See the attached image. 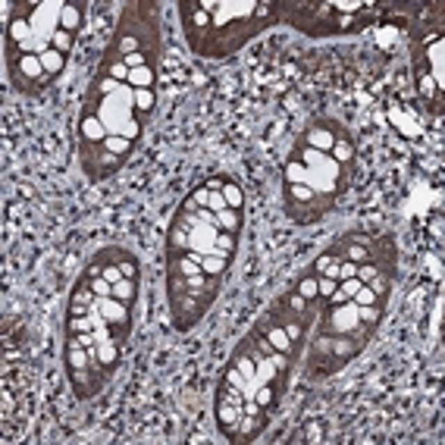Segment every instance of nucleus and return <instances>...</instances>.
<instances>
[{
	"label": "nucleus",
	"instance_id": "nucleus-46",
	"mask_svg": "<svg viewBox=\"0 0 445 445\" xmlns=\"http://www.w3.org/2000/svg\"><path fill=\"white\" fill-rule=\"evenodd\" d=\"M125 66H129V72L132 69H141V66H148V56H144L141 50H138V54H129L125 56Z\"/></svg>",
	"mask_w": 445,
	"mask_h": 445
},
{
	"label": "nucleus",
	"instance_id": "nucleus-21",
	"mask_svg": "<svg viewBox=\"0 0 445 445\" xmlns=\"http://www.w3.org/2000/svg\"><path fill=\"white\" fill-rule=\"evenodd\" d=\"M154 110H157L154 88H135V116H138V123L144 125L150 116H154Z\"/></svg>",
	"mask_w": 445,
	"mask_h": 445
},
{
	"label": "nucleus",
	"instance_id": "nucleus-37",
	"mask_svg": "<svg viewBox=\"0 0 445 445\" xmlns=\"http://www.w3.org/2000/svg\"><path fill=\"white\" fill-rule=\"evenodd\" d=\"M50 47H54V50H60V54H66L69 56V50H72L75 47V35H72V31H56V35H54V41H50Z\"/></svg>",
	"mask_w": 445,
	"mask_h": 445
},
{
	"label": "nucleus",
	"instance_id": "nucleus-31",
	"mask_svg": "<svg viewBox=\"0 0 445 445\" xmlns=\"http://www.w3.org/2000/svg\"><path fill=\"white\" fill-rule=\"evenodd\" d=\"M154 81H157V69H150V66L132 69V72H129V85L132 88H154Z\"/></svg>",
	"mask_w": 445,
	"mask_h": 445
},
{
	"label": "nucleus",
	"instance_id": "nucleus-38",
	"mask_svg": "<svg viewBox=\"0 0 445 445\" xmlns=\"http://www.w3.org/2000/svg\"><path fill=\"white\" fill-rule=\"evenodd\" d=\"M207 198H210V192H207V185H198L192 194H188L182 204H188V207H194V210H201V207H207Z\"/></svg>",
	"mask_w": 445,
	"mask_h": 445
},
{
	"label": "nucleus",
	"instance_id": "nucleus-30",
	"mask_svg": "<svg viewBox=\"0 0 445 445\" xmlns=\"http://www.w3.org/2000/svg\"><path fill=\"white\" fill-rule=\"evenodd\" d=\"M104 148L110 150V154H116V157H123V160H129V157H132V150H135V144H132L129 138L107 135V138H104Z\"/></svg>",
	"mask_w": 445,
	"mask_h": 445
},
{
	"label": "nucleus",
	"instance_id": "nucleus-1",
	"mask_svg": "<svg viewBox=\"0 0 445 445\" xmlns=\"http://www.w3.org/2000/svg\"><path fill=\"white\" fill-rule=\"evenodd\" d=\"M273 6L282 22H288L292 29L304 31L311 38L354 35V31H364L373 22V10L357 13V16H342V13H332L329 0H323V3H273Z\"/></svg>",
	"mask_w": 445,
	"mask_h": 445
},
{
	"label": "nucleus",
	"instance_id": "nucleus-13",
	"mask_svg": "<svg viewBox=\"0 0 445 445\" xmlns=\"http://www.w3.org/2000/svg\"><path fill=\"white\" fill-rule=\"evenodd\" d=\"M166 273L179 276H198L201 270V254L198 251H182V254H166Z\"/></svg>",
	"mask_w": 445,
	"mask_h": 445
},
{
	"label": "nucleus",
	"instance_id": "nucleus-14",
	"mask_svg": "<svg viewBox=\"0 0 445 445\" xmlns=\"http://www.w3.org/2000/svg\"><path fill=\"white\" fill-rule=\"evenodd\" d=\"M85 10H88L85 0H63L60 29H63V31H72V35H79L81 22H85Z\"/></svg>",
	"mask_w": 445,
	"mask_h": 445
},
{
	"label": "nucleus",
	"instance_id": "nucleus-17",
	"mask_svg": "<svg viewBox=\"0 0 445 445\" xmlns=\"http://www.w3.org/2000/svg\"><path fill=\"white\" fill-rule=\"evenodd\" d=\"M63 364H66V370H85V367H91V351L81 348V345L75 342V336H66Z\"/></svg>",
	"mask_w": 445,
	"mask_h": 445
},
{
	"label": "nucleus",
	"instance_id": "nucleus-44",
	"mask_svg": "<svg viewBox=\"0 0 445 445\" xmlns=\"http://www.w3.org/2000/svg\"><path fill=\"white\" fill-rule=\"evenodd\" d=\"M361 286H364V282L357 279V276H351V279H342V282H338V288H342V292L348 295V298H354L357 288H361Z\"/></svg>",
	"mask_w": 445,
	"mask_h": 445
},
{
	"label": "nucleus",
	"instance_id": "nucleus-29",
	"mask_svg": "<svg viewBox=\"0 0 445 445\" xmlns=\"http://www.w3.org/2000/svg\"><path fill=\"white\" fill-rule=\"evenodd\" d=\"M223 198H226V207H232V210H244L242 185H238L235 179H229V175H226V182H223Z\"/></svg>",
	"mask_w": 445,
	"mask_h": 445
},
{
	"label": "nucleus",
	"instance_id": "nucleus-6",
	"mask_svg": "<svg viewBox=\"0 0 445 445\" xmlns=\"http://www.w3.org/2000/svg\"><path fill=\"white\" fill-rule=\"evenodd\" d=\"M179 16H182V31H185V41L194 54H201L207 35H210V16L201 10L198 0L192 3H179Z\"/></svg>",
	"mask_w": 445,
	"mask_h": 445
},
{
	"label": "nucleus",
	"instance_id": "nucleus-35",
	"mask_svg": "<svg viewBox=\"0 0 445 445\" xmlns=\"http://www.w3.org/2000/svg\"><path fill=\"white\" fill-rule=\"evenodd\" d=\"M81 276H85V273H81ZM85 279H88V288L94 292V298H110V295H113V282H107L104 276H85Z\"/></svg>",
	"mask_w": 445,
	"mask_h": 445
},
{
	"label": "nucleus",
	"instance_id": "nucleus-28",
	"mask_svg": "<svg viewBox=\"0 0 445 445\" xmlns=\"http://www.w3.org/2000/svg\"><path fill=\"white\" fill-rule=\"evenodd\" d=\"M292 288L301 295V298H307V301H317V276H313L311 270H304V273H301L298 279L292 282Z\"/></svg>",
	"mask_w": 445,
	"mask_h": 445
},
{
	"label": "nucleus",
	"instance_id": "nucleus-3",
	"mask_svg": "<svg viewBox=\"0 0 445 445\" xmlns=\"http://www.w3.org/2000/svg\"><path fill=\"white\" fill-rule=\"evenodd\" d=\"M3 60H6V72H10V81L19 94L25 97H38L44 88H50L54 81L47 79L41 66V56L38 54H19V50H3Z\"/></svg>",
	"mask_w": 445,
	"mask_h": 445
},
{
	"label": "nucleus",
	"instance_id": "nucleus-10",
	"mask_svg": "<svg viewBox=\"0 0 445 445\" xmlns=\"http://www.w3.org/2000/svg\"><path fill=\"white\" fill-rule=\"evenodd\" d=\"M94 257H97L100 263H116L119 273H123L125 279H138V260H135V254H132V251L110 244V248H100Z\"/></svg>",
	"mask_w": 445,
	"mask_h": 445
},
{
	"label": "nucleus",
	"instance_id": "nucleus-19",
	"mask_svg": "<svg viewBox=\"0 0 445 445\" xmlns=\"http://www.w3.org/2000/svg\"><path fill=\"white\" fill-rule=\"evenodd\" d=\"M97 72L110 75V79H116V81H129V66H125V60L119 54H113V50H104Z\"/></svg>",
	"mask_w": 445,
	"mask_h": 445
},
{
	"label": "nucleus",
	"instance_id": "nucleus-12",
	"mask_svg": "<svg viewBox=\"0 0 445 445\" xmlns=\"http://www.w3.org/2000/svg\"><path fill=\"white\" fill-rule=\"evenodd\" d=\"M94 307V292L88 288V279L79 276L72 286V295H69V304H66V317H81V313H91Z\"/></svg>",
	"mask_w": 445,
	"mask_h": 445
},
{
	"label": "nucleus",
	"instance_id": "nucleus-18",
	"mask_svg": "<svg viewBox=\"0 0 445 445\" xmlns=\"http://www.w3.org/2000/svg\"><path fill=\"white\" fill-rule=\"evenodd\" d=\"M267 426H270V417H244V414H242V423H238V432H235V439H232V442H235V445L254 442V439L260 436Z\"/></svg>",
	"mask_w": 445,
	"mask_h": 445
},
{
	"label": "nucleus",
	"instance_id": "nucleus-27",
	"mask_svg": "<svg viewBox=\"0 0 445 445\" xmlns=\"http://www.w3.org/2000/svg\"><path fill=\"white\" fill-rule=\"evenodd\" d=\"M123 85L125 81H116V79H110V75H94L91 79V85H88V91H94V94H100V97H110V94H119L123 91Z\"/></svg>",
	"mask_w": 445,
	"mask_h": 445
},
{
	"label": "nucleus",
	"instance_id": "nucleus-34",
	"mask_svg": "<svg viewBox=\"0 0 445 445\" xmlns=\"http://www.w3.org/2000/svg\"><path fill=\"white\" fill-rule=\"evenodd\" d=\"M175 295H188V276L166 273V298H175Z\"/></svg>",
	"mask_w": 445,
	"mask_h": 445
},
{
	"label": "nucleus",
	"instance_id": "nucleus-26",
	"mask_svg": "<svg viewBox=\"0 0 445 445\" xmlns=\"http://www.w3.org/2000/svg\"><path fill=\"white\" fill-rule=\"evenodd\" d=\"M110 298L123 301L125 307H135V301H138V279H119V282H113V295H110Z\"/></svg>",
	"mask_w": 445,
	"mask_h": 445
},
{
	"label": "nucleus",
	"instance_id": "nucleus-11",
	"mask_svg": "<svg viewBox=\"0 0 445 445\" xmlns=\"http://www.w3.org/2000/svg\"><path fill=\"white\" fill-rule=\"evenodd\" d=\"M213 414H217L219 432H223V436L232 442V439H235V432H238V423H242V407L229 405V401H223V398H217V401H213Z\"/></svg>",
	"mask_w": 445,
	"mask_h": 445
},
{
	"label": "nucleus",
	"instance_id": "nucleus-7",
	"mask_svg": "<svg viewBox=\"0 0 445 445\" xmlns=\"http://www.w3.org/2000/svg\"><path fill=\"white\" fill-rule=\"evenodd\" d=\"M342 135H348L342 123H336V119H313V123L298 135V141L307 144V148H317V150H323V154H329L332 144Z\"/></svg>",
	"mask_w": 445,
	"mask_h": 445
},
{
	"label": "nucleus",
	"instance_id": "nucleus-40",
	"mask_svg": "<svg viewBox=\"0 0 445 445\" xmlns=\"http://www.w3.org/2000/svg\"><path fill=\"white\" fill-rule=\"evenodd\" d=\"M351 301H354L357 307H367V304H373V301H376V295H373V288H370V286H361Z\"/></svg>",
	"mask_w": 445,
	"mask_h": 445
},
{
	"label": "nucleus",
	"instance_id": "nucleus-5",
	"mask_svg": "<svg viewBox=\"0 0 445 445\" xmlns=\"http://www.w3.org/2000/svg\"><path fill=\"white\" fill-rule=\"evenodd\" d=\"M79 160H81V169L91 182H104L110 175H116L123 169V157L110 154L104 144H81L79 141Z\"/></svg>",
	"mask_w": 445,
	"mask_h": 445
},
{
	"label": "nucleus",
	"instance_id": "nucleus-36",
	"mask_svg": "<svg viewBox=\"0 0 445 445\" xmlns=\"http://www.w3.org/2000/svg\"><path fill=\"white\" fill-rule=\"evenodd\" d=\"M370 288H373V295L376 298H389V295H392V276H386V273H376L373 279L367 282Z\"/></svg>",
	"mask_w": 445,
	"mask_h": 445
},
{
	"label": "nucleus",
	"instance_id": "nucleus-16",
	"mask_svg": "<svg viewBox=\"0 0 445 445\" xmlns=\"http://www.w3.org/2000/svg\"><path fill=\"white\" fill-rule=\"evenodd\" d=\"M107 138V129L94 113H81L79 116V141L81 144H104Z\"/></svg>",
	"mask_w": 445,
	"mask_h": 445
},
{
	"label": "nucleus",
	"instance_id": "nucleus-15",
	"mask_svg": "<svg viewBox=\"0 0 445 445\" xmlns=\"http://www.w3.org/2000/svg\"><path fill=\"white\" fill-rule=\"evenodd\" d=\"M91 361L100 364V367H104L107 373H116L119 361H123V345H116L113 338H107V342H100L97 348L91 351Z\"/></svg>",
	"mask_w": 445,
	"mask_h": 445
},
{
	"label": "nucleus",
	"instance_id": "nucleus-2",
	"mask_svg": "<svg viewBox=\"0 0 445 445\" xmlns=\"http://www.w3.org/2000/svg\"><path fill=\"white\" fill-rule=\"evenodd\" d=\"M119 22L129 31H135L141 41V54L148 56V66L157 69L160 66V54H163V38H160V19H157V3L138 0V3H125Z\"/></svg>",
	"mask_w": 445,
	"mask_h": 445
},
{
	"label": "nucleus",
	"instance_id": "nucleus-41",
	"mask_svg": "<svg viewBox=\"0 0 445 445\" xmlns=\"http://www.w3.org/2000/svg\"><path fill=\"white\" fill-rule=\"evenodd\" d=\"M376 273H380V270H376V267H373V263H370V260L357 263V279H361V282H364V286H367V282H370V279H373V276H376Z\"/></svg>",
	"mask_w": 445,
	"mask_h": 445
},
{
	"label": "nucleus",
	"instance_id": "nucleus-47",
	"mask_svg": "<svg viewBox=\"0 0 445 445\" xmlns=\"http://www.w3.org/2000/svg\"><path fill=\"white\" fill-rule=\"evenodd\" d=\"M223 182H226V175H223V173H219V175H210V179H207V182H204V185H207V188H210V192H223Z\"/></svg>",
	"mask_w": 445,
	"mask_h": 445
},
{
	"label": "nucleus",
	"instance_id": "nucleus-42",
	"mask_svg": "<svg viewBox=\"0 0 445 445\" xmlns=\"http://www.w3.org/2000/svg\"><path fill=\"white\" fill-rule=\"evenodd\" d=\"M207 192H210V188H207ZM207 210H213V213L226 210V198H223V192H210V198H207Z\"/></svg>",
	"mask_w": 445,
	"mask_h": 445
},
{
	"label": "nucleus",
	"instance_id": "nucleus-39",
	"mask_svg": "<svg viewBox=\"0 0 445 445\" xmlns=\"http://www.w3.org/2000/svg\"><path fill=\"white\" fill-rule=\"evenodd\" d=\"M332 260H336V257H332V254H329V251H326V248H323V251H320V254H317V257H313V263H311V267H307V270H311V273H313V276H323V273H326V267H329V263H332Z\"/></svg>",
	"mask_w": 445,
	"mask_h": 445
},
{
	"label": "nucleus",
	"instance_id": "nucleus-33",
	"mask_svg": "<svg viewBox=\"0 0 445 445\" xmlns=\"http://www.w3.org/2000/svg\"><path fill=\"white\" fill-rule=\"evenodd\" d=\"M238 238H242V235H232V232H217V254H223V257H235V251H238Z\"/></svg>",
	"mask_w": 445,
	"mask_h": 445
},
{
	"label": "nucleus",
	"instance_id": "nucleus-43",
	"mask_svg": "<svg viewBox=\"0 0 445 445\" xmlns=\"http://www.w3.org/2000/svg\"><path fill=\"white\" fill-rule=\"evenodd\" d=\"M426 229H430V235L436 238V244H442V217H439V213H432V219L426 223Z\"/></svg>",
	"mask_w": 445,
	"mask_h": 445
},
{
	"label": "nucleus",
	"instance_id": "nucleus-32",
	"mask_svg": "<svg viewBox=\"0 0 445 445\" xmlns=\"http://www.w3.org/2000/svg\"><path fill=\"white\" fill-rule=\"evenodd\" d=\"M276 301H279L282 307H288V311H295V313H304V311H307V304H311V301L301 298V295L295 292V288H286V292H282Z\"/></svg>",
	"mask_w": 445,
	"mask_h": 445
},
{
	"label": "nucleus",
	"instance_id": "nucleus-45",
	"mask_svg": "<svg viewBox=\"0 0 445 445\" xmlns=\"http://www.w3.org/2000/svg\"><path fill=\"white\" fill-rule=\"evenodd\" d=\"M351 276H357V263L338 260V282H342V279H351Z\"/></svg>",
	"mask_w": 445,
	"mask_h": 445
},
{
	"label": "nucleus",
	"instance_id": "nucleus-25",
	"mask_svg": "<svg viewBox=\"0 0 445 445\" xmlns=\"http://www.w3.org/2000/svg\"><path fill=\"white\" fill-rule=\"evenodd\" d=\"M229 267H232V257H223V254H201V270L207 276H229Z\"/></svg>",
	"mask_w": 445,
	"mask_h": 445
},
{
	"label": "nucleus",
	"instance_id": "nucleus-20",
	"mask_svg": "<svg viewBox=\"0 0 445 445\" xmlns=\"http://www.w3.org/2000/svg\"><path fill=\"white\" fill-rule=\"evenodd\" d=\"M182 251H192V229L179 223H169L166 232V254H182Z\"/></svg>",
	"mask_w": 445,
	"mask_h": 445
},
{
	"label": "nucleus",
	"instance_id": "nucleus-9",
	"mask_svg": "<svg viewBox=\"0 0 445 445\" xmlns=\"http://www.w3.org/2000/svg\"><path fill=\"white\" fill-rule=\"evenodd\" d=\"M370 263H373L380 273L392 276L395 279V270H398V248H395V238L389 235V232H382V235H373V242H370Z\"/></svg>",
	"mask_w": 445,
	"mask_h": 445
},
{
	"label": "nucleus",
	"instance_id": "nucleus-23",
	"mask_svg": "<svg viewBox=\"0 0 445 445\" xmlns=\"http://www.w3.org/2000/svg\"><path fill=\"white\" fill-rule=\"evenodd\" d=\"M329 157L338 163V166H348L354 169V141H351V135H342L336 144H332Z\"/></svg>",
	"mask_w": 445,
	"mask_h": 445
},
{
	"label": "nucleus",
	"instance_id": "nucleus-24",
	"mask_svg": "<svg viewBox=\"0 0 445 445\" xmlns=\"http://www.w3.org/2000/svg\"><path fill=\"white\" fill-rule=\"evenodd\" d=\"M41 66H44V72H47V79L56 81V79H60V72L66 69V54H60V50L47 47V50L41 54Z\"/></svg>",
	"mask_w": 445,
	"mask_h": 445
},
{
	"label": "nucleus",
	"instance_id": "nucleus-22",
	"mask_svg": "<svg viewBox=\"0 0 445 445\" xmlns=\"http://www.w3.org/2000/svg\"><path fill=\"white\" fill-rule=\"evenodd\" d=\"M217 229L219 232H232V235H242V229H244V210H232V207L219 210L217 213Z\"/></svg>",
	"mask_w": 445,
	"mask_h": 445
},
{
	"label": "nucleus",
	"instance_id": "nucleus-4",
	"mask_svg": "<svg viewBox=\"0 0 445 445\" xmlns=\"http://www.w3.org/2000/svg\"><path fill=\"white\" fill-rule=\"evenodd\" d=\"M169 301V313H173V329L175 332H188L207 317V311L213 307V295L201 292V295H175Z\"/></svg>",
	"mask_w": 445,
	"mask_h": 445
},
{
	"label": "nucleus",
	"instance_id": "nucleus-8",
	"mask_svg": "<svg viewBox=\"0 0 445 445\" xmlns=\"http://www.w3.org/2000/svg\"><path fill=\"white\" fill-rule=\"evenodd\" d=\"M304 370L311 380H323V376H332L336 367H332V348H329V336H320L311 342L307 348V357H304Z\"/></svg>",
	"mask_w": 445,
	"mask_h": 445
}]
</instances>
